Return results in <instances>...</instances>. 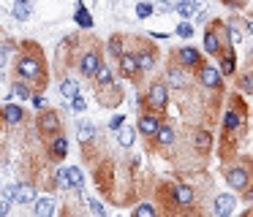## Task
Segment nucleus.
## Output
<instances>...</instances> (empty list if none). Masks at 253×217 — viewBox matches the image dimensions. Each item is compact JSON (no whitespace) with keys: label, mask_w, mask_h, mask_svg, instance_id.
Instances as JSON below:
<instances>
[{"label":"nucleus","mask_w":253,"mask_h":217,"mask_svg":"<svg viewBox=\"0 0 253 217\" xmlns=\"http://www.w3.org/2000/svg\"><path fill=\"white\" fill-rule=\"evenodd\" d=\"M95 81H98V87H109V84H115V76H112V71L106 68L104 63H101V68L95 71V76H93Z\"/></svg>","instance_id":"6ab92c4d"},{"label":"nucleus","mask_w":253,"mask_h":217,"mask_svg":"<svg viewBox=\"0 0 253 217\" xmlns=\"http://www.w3.org/2000/svg\"><path fill=\"white\" fill-rule=\"evenodd\" d=\"M120 133H117V141H120L123 146H131L133 144V130L131 128H117Z\"/></svg>","instance_id":"c756f323"},{"label":"nucleus","mask_w":253,"mask_h":217,"mask_svg":"<svg viewBox=\"0 0 253 217\" xmlns=\"http://www.w3.org/2000/svg\"><path fill=\"white\" fill-rule=\"evenodd\" d=\"M133 215H136V217H144V215H155V206H150V204H139L136 209H133Z\"/></svg>","instance_id":"72a5a7b5"},{"label":"nucleus","mask_w":253,"mask_h":217,"mask_svg":"<svg viewBox=\"0 0 253 217\" xmlns=\"http://www.w3.org/2000/svg\"><path fill=\"white\" fill-rule=\"evenodd\" d=\"M87 204H90V212H93V215H104V212H106V209H104V206H101L95 198H87Z\"/></svg>","instance_id":"c9c22d12"},{"label":"nucleus","mask_w":253,"mask_h":217,"mask_svg":"<svg viewBox=\"0 0 253 217\" xmlns=\"http://www.w3.org/2000/svg\"><path fill=\"white\" fill-rule=\"evenodd\" d=\"M193 146H196L199 152H210V146H212L210 130H196V133H193Z\"/></svg>","instance_id":"4468645a"},{"label":"nucleus","mask_w":253,"mask_h":217,"mask_svg":"<svg viewBox=\"0 0 253 217\" xmlns=\"http://www.w3.org/2000/svg\"><path fill=\"white\" fill-rule=\"evenodd\" d=\"M6 54H8V46L3 43V46H0V65H6Z\"/></svg>","instance_id":"a19ab883"},{"label":"nucleus","mask_w":253,"mask_h":217,"mask_svg":"<svg viewBox=\"0 0 253 217\" xmlns=\"http://www.w3.org/2000/svg\"><path fill=\"white\" fill-rule=\"evenodd\" d=\"M177 36H182V38H191V36H193V27L188 25V22H182V25H177Z\"/></svg>","instance_id":"f704fd0d"},{"label":"nucleus","mask_w":253,"mask_h":217,"mask_svg":"<svg viewBox=\"0 0 253 217\" xmlns=\"http://www.w3.org/2000/svg\"><path fill=\"white\" fill-rule=\"evenodd\" d=\"M39 130L46 136H55L60 133V117H57V111H52V108H46V111L39 114Z\"/></svg>","instance_id":"7ed1b4c3"},{"label":"nucleus","mask_w":253,"mask_h":217,"mask_svg":"<svg viewBox=\"0 0 253 217\" xmlns=\"http://www.w3.org/2000/svg\"><path fill=\"white\" fill-rule=\"evenodd\" d=\"M109 52H112V54H117V57L123 54V49H120V38H112V41H109Z\"/></svg>","instance_id":"e433bc0d"},{"label":"nucleus","mask_w":253,"mask_h":217,"mask_svg":"<svg viewBox=\"0 0 253 217\" xmlns=\"http://www.w3.org/2000/svg\"><path fill=\"white\" fill-rule=\"evenodd\" d=\"M199 79H202L204 87H212V90H218V87H220V71L204 65V68H199Z\"/></svg>","instance_id":"9d476101"},{"label":"nucleus","mask_w":253,"mask_h":217,"mask_svg":"<svg viewBox=\"0 0 253 217\" xmlns=\"http://www.w3.org/2000/svg\"><path fill=\"white\" fill-rule=\"evenodd\" d=\"M11 14H14V19L28 22V19H30V14H33V0H14Z\"/></svg>","instance_id":"9b49d317"},{"label":"nucleus","mask_w":253,"mask_h":217,"mask_svg":"<svg viewBox=\"0 0 253 217\" xmlns=\"http://www.w3.org/2000/svg\"><path fill=\"white\" fill-rule=\"evenodd\" d=\"M55 182H57V187H60V190H82L84 177H82V171H79L77 166H71V168H60Z\"/></svg>","instance_id":"f03ea898"},{"label":"nucleus","mask_w":253,"mask_h":217,"mask_svg":"<svg viewBox=\"0 0 253 217\" xmlns=\"http://www.w3.org/2000/svg\"><path fill=\"white\" fill-rule=\"evenodd\" d=\"M199 5H202V0H191V3H188V0H182V3L177 5V11H180L182 16H193V11H196Z\"/></svg>","instance_id":"cd10ccee"},{"label":"nucleus","mask_w":253,"mask_h":217,"mask_svg":"<svg viewBox=\"0 0 253 217\" xmlns=\"http://www.w3.org/2000/svg\"><path fill=\"white\" fill-rule=\"evenodd\" d=\"M204 49H207L210 54H218V52H220V43H218V36H215L212 30H207V36H204Z\"/></svg>","instance_id":"393cba45"},{"label":"nucleus","mask_w":253,"mask_h":217,"mask_svg":"<svg viewBox=\"0 0 253 217\" xmlns=\"http://www.w3.org/2000/svg\"><path fill=\"white\" fill-rule=\"evenodd\" d=\"M117 60H120V68H123V73H126V76H136V71H139V65H136V54H128V52H123Z\"/></svg>","instance_id":"ddd939ff"},{"label":"nucleus","mask_w":253,"mask_h":217,"mask_svg":"<svg viewBox=\"0 0 253 217\" xmlns=\"http://www.w3.org/2000/svg\"><path fill=\"white\" fill-rule=\"evenodd\" d=\"M17 76L25 81H41L44 79V65H41L39 57H28V54H25L17 63Z\"/></svg>","instance_id":"f257e3e1"},{"label":"nucleus","mask_w":253,"mask_h":217,"mask_svg":"<svg viewBox=\"0 0 253 217\" xmlns=\"http://www.w3.org/2000/svg\"><path fill=\"white\" fill-rule=\"evenodd\" d=\"M180 60H182L185 65H193V68H196L202 57H199V52H196L193 46H182V49H180Z\"/></svg>","instance_id":"aec40b11"},{"label":"nucleus","mask_w":253,"mask_h":217,"mask_svg":"<svg viewBox=\"0 0 253 217\" xmlns=\"http://www.w3.org/2000/svg\"><path fill=\"white\" fill-rule=\"evenodd\" d=\"M229 38H231V41H234V43H240V33H237L234 27H229Z\"/></svg>","instance_id":"79ce46f5"},{"label":"nucleus","mask_w":253,"mask_h":217,"mask_svg":"<svg viewBox=\"0 0 253 217\" xmlns=\"http://www.w3.org/2000/svg\"><path fill=\"white\" fill-rule=\"evenodd\" d=\"M8 212H11V201L3 198V201H0V215H8Z\"/></svg>","instance_id":"58836bf2"},{"label":"nucleus","mask_w":253,"mask_h":217,"mask_svg":"<svg viewBox=\"0 0 253 217\" xmlns=\"http://www.w3.org/2000/svg\"><path fill=\"white\" fill-rule=\"evenodd\" d=\"M155 136H158L161 144H171V141H174V130H171V128H161V125H158Z\"/></svg>","instance_id":"c85d7f7f"},{"label":"nucleus","mask_w":253,"mask_h":217,"mask_svg":"<svg viewBox=\"0 0 253 217\" xmlns=\"http://www.w3.org/2000/svg\"><path fill=\"white\" fill-rule=\"evenodd\" d=\"M155 130H158V119L150 117V114H142V117H139V133L155 136Z\"/></svg>","instance_id":"f3484780"},{"label":"nucleus","mask_w":253,"mask_h":217,"mask_svg":"<svg viewBox=\"0 0 253 217\" xmlns=\"http://www.w3.org/2000/svg\"><path fill=\"white\" fill-rule=\"evenodd\" d=\"M71 108L74 111H84V108H87V101H84L82 95H74L71 98Z\"/></svg>","instance_id":"473e14b6"},{"label":"nucleus","mask_w":253,"mask_h":217,"mask_svg":"<svg viewBox=\"0 0 253 217\" xmlns=\"http://www.w3.org/2000/svg\"><path fill=\"white\" fill-rule=\"evenodd\" d=\"M150 14H153V5L150 3H136V16L139 19H147Z\"/></svg>","instance_id":"2f4dec72"},{"label":"nucleus","mask_w":253,"mask_h":217,"mask_svg":"<svg viewBox=\"0 0 253 217\" xmlns=\"http://www.w3.org/2000/svg\"><path fill=\"white\" fill-rule=\"evenodd\" d=\"M30 101H33V106H36V108H44V106H46V101H44L41 95H33Z\"/></svg>","instance_id":"ea45409f"},{"label":"nucleus","mask_w":253,"mask_h":217,"mask_svg":"<svg viewBox=\"0 0 253 217\" xmlns=\"http://www.w3.org/2000/svg\"><path fill=\"white\" fill-rule=\"evenodd\" d=\"M215 212H218V215H231V212H234V198H231L229 193L218 195V198H215Z\"/></svg>","instance_id":"dca6fc26"},{"label":"nucleus","mask_w":253,"mask_h":217,"mask_svg":"<svg viewBox=\"0 0 253 217\" xmlns=\"http://www.w3.org/2000/svg\"><path fill=\"white\" fill-rule=\"evenodd\" d=\"M68 155V139L63 133H55L49 141V157L52 160H63Z\"/></svg>","instance_id":"0eeeda50"},{"label":"nucleus","mask_w":253,"mask_h":217,"mask_svg":"<svg viewBox=\"0 0 253 217\" xmlns=\"http://www.w3.org/2000/svg\"><path fill=\"white\" fill-rule=\"evenodd\" d=\"M60 92H63V98H68V101H71L74 95H79V84L74 79H63L60 81Z\"/></svg>","instance_id":"b1692460"},{"label":"nucleus","mask_w":253,"mask_h":217,"mask_svg":"<svg viewBox=\"0 0 253 217\" xmlns=\"http://www.w3.org/2000/svg\"><path fill=\"white\" fill-rule=\"evenodd\" d=\"M77 136H79V141H82V144H87V141L95 136V125L90 122V119H79V125H77Z\"/></svg>","instance_id":"2eb2a0df"},{"label":"nucleus","mask_w":253,"mask_h":217,"mask_svg":"<svg viewBox=\"0 0 253 217\" xmlns=\"http://www.w3.org/2000/svg\"><path fill=\"white\" fill-rule=\"evenodd\" d=\"M36 198H39V195H36V187H33L30 182H17V184H14V195H11V201H17V204L28 206V204H33Z\"/></svg>","instance_id":"20e7f679"},{"label":"nucleus","mask_w":253,"mask_h":217,"mask_svg":"<svg viewBox=\"0 0 253 217\" xmlns=\"http://www.w3.org/2000/svg\"><path fill=\"white\" fill-rule=\"evenodd\" d=\"M174 201H177V204H182V206L191 204V201H193V190L185 187V184H177V187H174Z\"/></svg>","instance_id":"4be33fe9"},{"label":"nucleus","mask_w":253,"mask_h":217,"mask_svg":"<svg viewBox=\"0 0 253 217\" xmlns=\"http://www.w3.org/2000/svg\"><path fill=\"white\" fill-rule=\"evenodd\" d=\"M136 65H139V71L155 68V54H153V52H139V54H136Z\"/></svg>","instance_id":"5701e85b"},{"label":"nucleus","mask_w":253,"mask_h":217,"mask_svg":"<svg viewBox=\"0 0 253 217\" xmlns=\"http://www.w3.org/2000/svg\"><path fill=\"white\" fill-rule=\"evenodd\" d=\"M98 68H101V57H98V52H84V54H82V60H79V71H82V76H90V79H93Z\"/></svg>","instance_id":"423d86ee"},{"label":"nucleus","mask_w":253,"mask_h":217,"mask_svg":"<svg viewBox=\"0 0 253 217\" xmlns=\"http://www.w3.org/2000/svg\"><path fill=\"white\" fill-rule=\"evenodd\" d=\"M14 95H17V98H22V101H30V98H33V90H30V81H25V79L14 81Z\"/></svg>","instance_id":"412c9836"},{"label":"nucleus","mask_w":253,"mask_h":217,"mask_svg":"<svg viewBox=\"0 0 253 217\" xmlns=\"http://www.w3.org/2000/svg\"><path fill=\"white\" fill-rule=\"evenodd\" d=\"M185 84V76H182L180 68H171L169 71V79H166V87H182Z\"/></svg>","instance_id":"a878e982"},{"label":"nucleus","mask_w":253,"mask_h":217,"mask_svg":"<svg viewBox=\"0 0 253 217\" xmlns=\"http://www.w3.org/2000/svg\"><path fill=\"white\" fill-rule=\"evenodd\" d=\"M166 98H169V87L166 84H153L147 92V101L153 103L155 108H164L166 106Z\"/></svg>","instance_id":"1a4fd4ad"},{"label":"nucleus","mask_w":253,"mask_h":217,"mask_svg":"<svg viewBox=\"0 0 253 217\" xmlns=\"http://www.w3.org/2000/svg\"><path fill=\"white\" fill-rule=\"evenodd\" d=\"M223 125H226L229 130L240 128V114H237V111H226V117H223Z\"/></svg>","instance_id":"7c9ffc66"},{"label":"nucleus","mask_w":253,"mask_h":217,"mask_svg":"<svg viewBox=\"0 0 253 217\" xmlns=\"http://www.w3.org/2000/svg\"><path fill=\"white\" fill-rule=\"evenodd\" d=\"M248 33H251V36H253V22H251V25H248Z\"/></svg>","instance_id":"37998d69"},{"label":"nucleus","mask_w":253,"mask_h":217,"mask_svg":"<svg viewBox=\"0 0 253 217\" xmlns=\"http://www.w3.org/2000/svg\"><path fill=\"white\" fill-rule=\"evenodd\" d=\"M0 117H3L6 125H19L25 119V108L17 106V103H6V106L0 108Z\"/></svg>","instance_id":"6e6552de"},{"label":"nucleus","mask_w":253,"mask_h":217,"mask_svg":"<svg viewBox=\"0 0 253 217\" xmlns=\"http://www.w3.org/2000/svg\"><path fill=\"white\" fill-rule=\"evenodd\" d=\"M74 22H77L79 27H84V30H87V27H93V16H90V11L84 8L82 0H77V14H74Z\"/></svg>","instance_id":"f8f14e48"},{"label":"nucleus","mask_w":253,"mask_h":217,"mask_svg":"<svg viewBox=\"0 0 253 217\" xmlns=\"http://www.w3.org/2000/svg\"><path fill=\"white\" fill-rule=\"evenodd\" d=\"M109 128L112 130H117V128H123V114H115V117L109 119Z\"/></svg>","instance_id":"4c0bfd02"},{"label":"nucleus","mask_w":253,"mask_h":217,"mask_svg":"<svg viewBox=\"0 0 253 217\" xmlns=\"http://www.w3.org/2000/svg\"><path fill=\"white\" fill-rule=\"evenodd\" d=\"M33 204H36V215H41V217L55 212V198H49V195H46V198H36Z\"/></svg>","instance_id":"a211bd4d"},{"label":"nucleus","mask_w":253,"mask_h":217,"mask_svg":"<svg viewBox=\"0 0 253 217\" xmlns=\"http://www.w3.org/2000/svg\"><path fill=\"white\" fill-rule=\"evenodd\" d=\"M248 179H251V174H248V168H242V166H234L229 174H226V182H229L231 190H245Z\"/></svg>","instance_id":"39448f33"},{"label":"nucleus","mask_w":253,"mask_h":217,"mask_svg":"<svg viewBox=\"0 0 253 217\" xmlns=\"http://www.w3.org/2000/svg\"><path fill=\"white\" fill-rule=\"evenodd\" d=\"M220 71H223V73H234V52L220 54Z\"/></svg>","instance_id":"bb28decb"}]
</instances>
